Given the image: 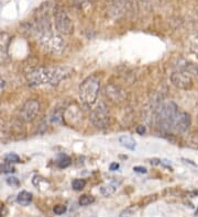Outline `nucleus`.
<instances>
[{
	"instance_id": "nucleus-29",
	"label": "nucleus",
	"mask_w": 198,
	"mask_h": 217,
	"mask_svg": "<svg viewBox=\"0 0 198 217\" xmlns=\"http://www.w3.org/2000/svg\"><path fill=\"white\" fill-rule=\"evenodd\" d=\"M109 169L111 170V171H115V170L119 169V163H117V162H112L110 165V167H109Z\"/></svg>"
},
{
	"instance_id": "nucleus-20",
	"label": "nucleus",
	"mask_w": 198,
	"mask_h": 217,
	"mask_svg": "<svg viewBox=\"0 0 198 217\" xmlns=\"http://www.w3.org/2000/svg\"><path fill=\"white\" fill-rule=\"evenodd\" d=\"M50 120H51V122H52L53 124H61V123H62V121H63L62 113L55 112V111H54V112H53V114L51 115Z\"/></svg>"
},
{
	"instance_id": "nucleus-1",
	"label": "nucleus",
	"mask_w": 198,
	"mask_h": 217,
	"mask_svg": "<svg viewBox=\"0 0 198 217\" xmlns=\"http://www.w3.org/2000/svg\"><path fill=\"white\" fill-rule=\"evenodd\" d=\"M73 70L68 67H34L29 70L27 81L30 87H39L44 85H57L62 80L68 78Z\"/></svg>"
},
{
	"instance_id": "nucleus-23",
	"label": "nucleus",
	"mask_w": 198,
	"mask_h": 217,
	"mask_svg": "<svg viewBox=\"0 0 198 217\" xmlns=\"http://www.w3.org/2000/svg\"><path fill=\"white\" fill-rule=\"evenodd\" d=\"M66 211H67V207H66L65 205H62V204H57L53 207V212H54V214H56V215H63Z\"/></svg>"
},
{
	"instance_id": "nucleus-13",
	"label": "nucleus",
	"mask_w": 198,
	"mask_h": 217,
	"mask_svg": "<svg viewBox=\"0 0 198 217\" xmlns=\"http://www.w3.org/2000/svg\"><path fill=\"white\" fill-rule=\"evenodd\" d=\"M119 143L121 144V146L125 147L127 149L134 150V148H136V140L130 136H121L119 138Z\"/></svg>"
},
{
	"instance_id": "nucleus-3",
	"label": "nucleus",
	"mask_w": 198,
	"mask_h": 217,
	"mask_svg": "<svg viewBox=\"0 0 198 217\" xmlns=\"http://www.w3.org/2000/svg\"><path fill=\"white\" fill-rule=\"evenodd\" d=\"M179 107L172 101L163 102L158 106L156 112V119L160 127L164 131H173L174 122Z\"/></svg>"
},
{
	"instance_id": "nucleus-15",
	"label": "nucleus",
	"mask_w": 198,
	"mask_h": 217,
	"mask_svg": "<svg viewBox=\"0 0 198 217\" xmlns=\"http://www.w3.org/2000/svg\"><path fill=\"white\" fill-rule=\"evenodd\" d=\"M33 184L35 185L36 187H39L40 190H42V187H46L48 185V182L46 181L44 178L40 177V175H34L32 180Z\"/></svg>"
},
{
	"instance_id": "nucleus-18",
	"label": "nucleus",
	"mask_w": 198,
	"mask_h": 217,
	"mask_svg": "<svg viewBox=\"0 0 198 217\" xmlns=\"http://www.w3.org/2000/svg\"><path fill=\"white\" fill-rule=\"evenodd\" d=\"M85 185H86V181L84 179H75L72 182V187L75 191H82L85 187Z\"/></svg>"
},
{
	"instance_id": "nucleus-2",
	"label": "nucleus",
	"mask_w": 198,
	"mask_h": 217,
	"mask_svg": "<svg viewBox=\"0 0 198 217\" xmlns=\"http://www.w3.org/2000/svg\"><path fill=\"white\" fill-rule=\"evenodd\" d=\"M30 30L36 35V38L44 50L52 55H61L64 52L65 42L57 33L53 32L51 26L43 29H34L31 26Z\"/></svg>"
},
{
	"instance_id": "nucleus-21",
	"label": "nucleus",
	"mask_w": 198,
	"mask_h": 217,
	"mask_svg": "<svg viewBox=\"0 0 198 217\" xmlns=\"http://www.w3.org/2000/svg\"><path fill=\"white\" fill-rule=\"evenodd\" d=\"M189 48H191V52L193 53L194 55L198 57V34L196 35L193 40H192L191 47H189Z\"/></svg>"
},
{
	"instance_id": "nucleus-10",
	"label": "nucleus",
	"mask_w": 198,
	"mask_h": 217,
	"mask_svg": "<svg viewBox=\"0 0 198 217\" xmlns=\"http://www.w3.org/2000/svg\"><path fill=\"white\" fill-rule=\"evenodd\" d=\"M189 125H191V117H189V115H188L185 111L179 109L177 115H176L175 122H174L173 131L184 133L188 130Z\"/></svg>"
},
{
	"instance_id": "nucleus-28",
	"label": "nucleus",
	"mask_w": 198,
	"mask_h": 217,
	"mask_svg": "<svg viewBox=\"0 0 198 217\" xmlns=\"http://www.w3.org/2000/svg\"><path fill=\"white\" fill-rule=\"evenodd\" d=\"M161 162H162V160L161 159H158V158H153V159L150 160V163L153 166H158V165H161Z\"/></svg>"
},
{
	"instance_id": "nucleus-26",
	"label": "nucleus",
	"mask_w": 198,
	"mask_h": 217,
	"mask_svg": "<svg viewBox=\"0 0 198 217\" xmlns=\"http://www.w3.org/2000/svg\"><path fill=\"white\" fill-rule=\"evenodd\" d=\"M8 213V210L6 208V206L3 204H0V217L5 216L6 214Z\"/></svg>"
},
{
	"instance_id": "nucleus-6",
	"label": "nucleus",
	"mask_w": 198,
	"mask_h": 217,
	"mask_svg": "<svg viewBox=\"0 0 198 217\" xmlns=\"http://www.w3.org/2000/svg\"><path fill=\"white\" fill-rule=\"evenodd\" d=\"M40 110L41 105L38 100H35V99L28 100L21 106L20 111H19V120L24 123L33 122L38 117Z\"/></svg>"
},
{
	"instance_id": "nucleus-9",
	"label": "nucleus",
	"mask_w": 198,
	"mask_h": 217,
	"mask_svg": "<svg viewBox=\"0 0 198 217\" xmlns=\"http://www.w3.org/2000/svg\"><path fill=\"white\" fill-rule=\"evenodd\" d=\"M10 35L6 32H0V65H6L9 60V44Z\"/></svg>"
},
{
	"instance_id": "nucleus-16",
	"label": "nucleus",
	"mask_w": 198,
	"mask_h": 217,
	"mask_svg": "<svg viewBox=\"0 0 198 217\" xmlns=\"http://www.w3.org/2000/svg\"><path fill=\"white\" fill-rule=\"evenodd\" d=\"M94 202H95V197L93 195H88V194L82 195L79 197V201H78L79 205H82V206H88V205L93 204Z\"/></svg>"
},
{
	"instance_id": "nucleus-14",
	"label": "nucleus",
	"mask_w": 198,
	"mask_h": 217,
	"mask_svg": "<svg viewBox=\"0 0 198 217\" xmlns=\"http://www.w3.org/2000/svg\"><path fill=\"white\" fill-rule=\"evenodd\" d=\"M179 67H181V70L186 71L187 74H193V75L198 76V66L195 65V64H192V62H184V64L179 65Z\"/></svg>"
},
{
	"instance_id": "nucleus-19",
	"label": "nucleus",
	"mask_w": 198,
	"mask_h": 217,
	"mask_svg": "<svg viewBox=\"0 0 198 217\" xmlns=\"http://www.w3.org/2000/svg\"><path fill=\"white\" fill-rule=\"evenodd\" d=\"M5 161L7 163H17V162H20V157L17 155V154H13V152H9L5 156Z\"/></svg>"
},
{
	"instance_id": "nucleus-7",
	"label": "nucleus",
	"mask_w": 198,
	"mask_h": 217,
	"mask_svg": "<svg viewBox=\"0 0 198 217\" xmlns=\"http://www.w3.org/2000/svg\"><path fill=\"white\" fill-rule=\"evenodd\" d=\"M91 121L97 128H105L108 126L109 116H108V109L103 102H100L95 107L91 114Z\"/></svg>"
},
{
	"instance_id": "nucleus-17",
	"label": "nucleus",
	"mask_w": 198,
	"mask_h": 217,
	"mask_svg": "<svg viewBox=\"0 0 198 217\" xmlns=\"http://www.w3.org/2000/svg\"><path fill=\"white\" fill-rule=\"evenodd\" d=\"M115 192H116V185H113V184L103 185V187H100V193L103 196H109V195L113 194Z\"/></svg>"
},
{
	"instance_id": "nucleus-4",
	"label": "nucleus",
	"mask_w": 198,
	"mask_h": 217,
	"mask_svg": "<svg viewBox=\"0 0 198 217\" xmlns=\"http://www.w3.org/2000/svg\"><path fill=\"white\" fill-rule=\"evenodd\" d=\"M99 92V79L96 76L87 77L79 86V98L84 104L91 106L96 102Z\"/></svg>"
},
{
	"instance_id": "nucleus-11",
	"label": "nucleus",
	"mask_w": 198,
	"mask_h": 217,
	"mask_svg": "<svg viewBox=\"0 0 198 217\" xmlns=\"http://www.w3.org/2000/svg\"><path fill=\"white\" fill-rule=\"evenodd\" d=\"M17 202L20 205L27 206L32 202V194L28 191H21L17 196Z\"/></svg>"
},
{
	"instance_id": "nucleus-22",
	"label": "nucleus",
	"mask_w": 198,
	"mask_h": 217,
	"mask_svg": "<svg viewBox=\"0 0 198 217\" xmlns=\"http://www.w3.org/2000/svg\"><path fill=\"white\" fill-rule=\"evenodd\" d=\"M15 172V168L11 166V163H3L0 165V173H12Z\"/></svg>"
},
{
	"instance_id": "nucleus-30",
	"label": "nucleus",
	"mask_w": 198,
	"mask_h": 217,
	"mask_svg": "<svg viewBox=\"0 0 198 217\" xmlns=\"http://www.w3.org/2000/svg\"><path fill=\"white\" fill-rule=\"evenodd\" d=\"M195 215H196V216H198V208H197V210H196V212H195Z\"/></svg>"
},
{
	"instance_id": "nucleus-24",
	"label": "nucleus",
	"mask_w": 198,
	"mask_h": 217,
	"mask_svg": "<svg viewBox=\"0 0 198 217\" xmlns=\"http://www.w3.org/2000/svg\"><path fill=\"white\" fill-rule=\"evenodd\" d=\"M6 182H7L8 185H10V187H18L19 185H20V181H19V180H18L15 177H9V178H7Z\"/></svg>"
},
{
	"instance_id": "nucleus-5",
	"label": "nucleus",
	"mask_w": 198,
	"mask_h": 217,
	"mask_svg": "<svg viewBox=\"0 0 198 217\" xmlns=\"http://www.w3.org/2000/svg\"><path fill=\"white\" fill-rule=\"evenodd\" d=\"M53 18H54V24H55L57 32L65 35H70L73 33L74 24L64 8L61 6H56L53 10Z\"/></svg>"
},
{
	"instance_id": "nucleus-27",
	"label": "nucleus",
	"mask_w": 198,
	"mask_h": 217,
	"mask_svg": "<svg viewBox=\"0 0 198 217\" xmlns=\"http://www.w3.org/2000/svg\"><path fill=\"white\" fill-rule=\"evenodd\" d=\"M137 133L140 135H143L144 133H145V127H144L143 125H139L138 127H137Z\"/></svg>"
},
{
	"instance_id": "nucleus-8",
	"label": "nucleus",
	"mask_w": 198,
	"mask_h": 217,
	"mask_svg": "<svg viewBox=\"0 0 198 217\" xmlns=\"http://www.w3.org/2000/svg\"><path fill=\"white\" fill-rule=\"evenodd\" d=\"M171 81L176 88L182 90H191L193 88V79L186 71L178 70L171 75Z\"/></svg>"
},
{
	"instance_id": "nucleus-12",
	"label": "nucleus",
	"mask_w": 198,
	"mask_h": 217,
	"mask_svg": "<svg viewBox=\"0 0 198 217\" xmlns=\"http://www.w3.org/2000/svg\"><path fill=\"white\" fill-rule=\"evenodd\" d=\"M70 163H72V160H70V158L68 157L67 155H65V154H60L55 160V165L57 166L58 168H61V169L67 168Z\"/></svg>"
},
{
	"instance_id": "nucleus-25",
	"label": "nucleus",
	"mask_w": 198,
	"mask_h": 217,
	"mask_svg": "<svg viewBox=\"0 0 198 217\" xmlns=\"http://www.w3.org/2000/svg\"><path fill=\"white\" fill-rule=\"evenodd\" d=\"M133 171L138 173H146V169L144 167H139V166H136L133 167Z\"/></svg>"
}]
</instances>
